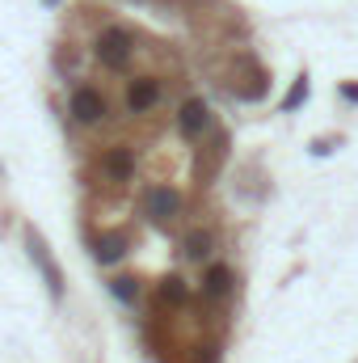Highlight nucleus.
Segmentation results:
<instances>
[{
	"instance_id": "obj_14",
	"label": "nucleus",
	"mask_w": 358,
	"mask_h": 363,
	"mask_svg": "<svg viewBox=\"0 0 358 363\" xmlns=\"http://www.w3.org/2000/svg\"><path fill=\"white\" fill-rule=\"evenodd\" d=\"M110 291H114V300H122V304H131L139 287H135V279H131V274H122V279H114V283H110Z\"/></svg>"
},
{
	"instance_id": "obj_2",
	"label": "nucleus",
	"mask_w": 358,
	"mask_h": 363,
	"mask_svg": "<svg viewBox=\"0 0 358 363\" xmlns=\"http://www.w3.org/2000/svg\"><path fill=\"white\" fill-rule=\"evenodd\" d=\"M93 51H97V60H101L105 68H122V64L131 60V51H135V38H131V30H122V26H105V30L97 34Z\"/></svg>"
},
{
	"instance_id": "obj_12",
	"label": "nucleus",
	"mask_w": 358,
	"mask_h": 363,
	"mask_svg": "<svg viewBox=\"0 0 358 363\" xmlns=\"http://www.w3.org/2000/svg\"><path fill=\"white\" fill-rule=\"evenodd\" d=\"M224 157H228V135H219V140L207 144V152L198 157V178L207 182L211 174H215V165H224Z\"/></svg>"
},
{
	"instance_id": "obj_1",
	"label": "nucleus",
	"mask_w": 358,
	"mask_h": 363,
	"mask_svg": "<svg viewBox=\"0 0 358 363\" xmlns=\"http://www.w3.org/2000/svg\"><path fill=\"white\" fill-rule=\"evenodd\" d=\"M181 207H185V199H181L173 186H152V190H144V203H139V216L148 220V224H173L181 216Z\"/></svg>"
},
{
	"instance_id": "obj_7",
	"label": "nucleus",
	"mask_w": 358,
	"mask_h": 363,
	"mask_svg": "<svg viewBox=\"0 0 358 363\" xmlns=\"http://www.w3.org/2000/svg\"><path fill=\"white\" fill-rule=\"evenodd\" d=\"M161 101V81L156 77H135L127 81V110L131 114H152Z\"/></svg>"
},
{
	"instance_id": "obj_5",
	"label": "nucleus",
	"mask_w": 358,
	"mask_h": 363,
	"mask_svg": "<svg viewBox=\"0 0 358 363\" xmlns=\"http://www.w3.org/2000/svg\"><path fill=\"white\" fill-rule=\"evenodd\" d=\"M211 127V110L202 97H185L178 106V131L185 140H202V131Z\"/></svg>"
},
{
	"instance_id": "obj_15",
	"label": "nucleus",
	"mask_w": 358,
	"mask_h": 363,
	"mask_svg": "<svg viewBox=\"0 0 358 363\" xmlns=\"http://www.w3.org/2000/svg\"><path fill=\"white\" fill-rule=\"evenodd\" d=\"M47 4H51V0H47Z\"/></svg>"
},
{
	"instance_id": "obj_11",
	"label": "nucleus",
	"mask_w": 358,
	"mask_h": 363,
	"mask_svg": "<svg viewBox=\"0 0 358 363\" xmlns=\"http://www.w3.org/2000/svg\"><path fill=\"white\" fill-rule=\"evenodd\" d=\"M232 287H236V274L228 271V267H211L207 279H202L207 300H228V296H232Z\"/></svg>"
},
{
	"instance_id": "obj_3",
	"label": "nucleus",
	"mask_w": 358,
	"mask_h": 363,
	"mask_svg": "<svg viewBox=\"0 0 358 363\" xmlns=\"http://www.w3.org/2000/svg\"><path fill=\"white\" fill-rule=\"evenodd\" d=\"M68 110H72V123H81V127H97V123L105 118V97H101V89H93V85H76V89H72V101H68Z\"/></svg>"
},
{
	"instance_id": "obj_8",
	"label": "nucleus",
	"mask_w": 358,
	"mask_h": 363,
	"mask_svg": "<svg viewBox=\"0 0 358 363\" xmlns=\"http://www.w3.org/2000/svg\"><path fill=\"white\" fill-rule=\"evenodd\" d=\"M101 174H105V182H131L135 178V152L127 144H114L101 157Z\"/></svg>"
},
{
	"instance_id": "obj_9",
	"label": "nucleus",
	"mask_w": 358,
	"mask_h": 363,
	"mask_svg": "<svg viewBox=\"0 0 358 363\" xmlns=\"http://www.w3.org/2000/svg\"><path fill=\"white\" fill-rule=\"evenodd\" d=\"M93 254H97L101 267H114V262L127 258V237L122 233H97L93 237Z\"/></svg>"
},
{
	"instance_id": "obj_13",
	"label": "nucleus",
	"mask_w": 358,
	"mask_h": 363,
	"mask_svg": "<svg viewBox=\"0 0 358 363\" xmlns=\"http://www.w3.org/2000/svg\"><path fill=\"white\" fill-rule=\"evenodd\" d=\"M156 304H161V308H181V304H185V283H181L178 274L161 279V287H156Z\"/></svg>"
},
{
	"instance_id": "obj_10",
	"label": "nucleus",
	"mask_w": 358,
	"mask_h": 363,
	"mask_svg": "<svg viewBox=\"0 0 358 363\" xmlns=\"http://www.w3.org/2000/svg\"><path fill=\"white\" fill-rule=\"evenodd\" d=\"M211 250H215V233L211 228H194V233L181 237V258L185 262H202Z\"/></svg>"
},
{
	"instance_id": "obj_6",
	"label": "nucleus",
	"mask_w": 358,
	"mask_h": 363,
	"mask_svg": "<svg viewBox=\"0 0 358 363\" xmlns=\"http://www.w3.org/2000/svg\"><path fill=\"white\" fill-rule=\"evenodd\" d=\"M25 245H30V258L38 262V271H42V279H47L51 296H64V271L55 267V258L47 254V245H42V237H38L34 228H25Z\"/></svg>"
},
{
	"instance_id": "obj_4",
	"label": "nucleus",
	"mask_w": 358,
	"mask_h": 363,
	"mask_svg": "<svg viewBox=\"0 0 358 363\" xmlns=\"http://www.w3.org/2000/svg\"><path fill=\"white\" fill-rule=\"evenodd\" d=\"M232 89H236V97H245V101H262L266 97V89H270V77H266V68L262 64H253L249 55L236 64V72H232Z\"/></svg>"
}]
</instances>
